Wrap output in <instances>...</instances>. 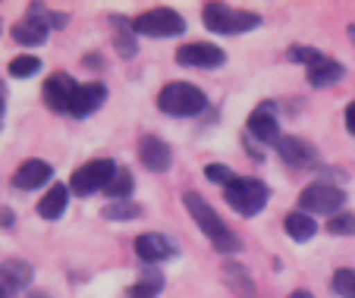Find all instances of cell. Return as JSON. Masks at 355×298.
Instances as JSON below:
<instances>
[{"instance_id":"obj_11","label":"cell","mask_w":355,"mask_h":298,"mask_svg":"<svg viewBox=\"0 0 355 298\" xmlns=\"http://www.w3.org/2000/svg\"><path fill=\"white\" fill-rule=\"evenodd\" d=\"M248 135H252V139H258L261 145H277V141L283 139L274 104H261V107H255V110H252V116H248Z\"/></svg>"},{"instance_id":"obj_23","label":"cell","mask_w":355,"mask_h":298,"mask_svg":"<svg viewBox=\"0 0 355 298\" xmlns=\"http://www.w3.org/2000/svg\"><path fill=\"white\" fill-rule=\"evenodd\" d=\"M41 69V60L38 57H28V53H22V57H13L10 60L7 73L13 76V79H32V76H38Z\"/></svg>"},{"instance_id":"obj_20","label":"cell","mask_w":355,"mask_h":298,"mask_svg":"<svg viewBox=\"0 0 355 298\" xmlns=\"http://www.w3.org/2000/svg\"><path fill=\"white\" fill-rule=\"evenodd\" d=\"M283 229H286L295 242H309V238H315L318 223H315V217H311V213L293 211V213H286V220H283Z\"/></svg>"},{"instance_id":"obj_24","label":"cell","mask_w":355,"mask_h":298,"mask_svg":"<svg viewBox=\"0 0 355 298\" xmlns=\"http://www.w3.org/2000/svg\"><path fill=\"white\" fill-rule=\"evenodd\" d=\"M114 26H116V47H120L123 57H135V51H139V44L132 41V26H126V19H120V16H114Z\"/></svg>"},{"instance_id":"obj_9","label":"cell","mask_w":355,"mask_h":298,"mask_svg":"<svg viewBox=\"0 0 355 298\" xmlns=\"http://www.w3.org/2000/svg\"><path fill=\"white\" fill-rule=\"evenodd\" d=\"M176 63L195 69H220L227 63V53H223V47L208 44V41H192V44H182L176 51Z\"/></svg>"},{"instance_id":"obj_22","label":"cell","mask_w":355,"mask_h":298,"mask_svg":"<svg viewBox=\"0 0 355 298\" xmlns=\"http://www.w3.org/2000/svg\"><path fill=\"white\" fill-rule=\"evenodd\" d=\"M129 192H132V173H129L126 166H120L104 195H107L110 201H129Z\"/></svg>"},{"instance_id":"obj_10","label":"cell","mask_w":355,"mask_h":298,"mask_svg":"<svg viewBox=\"0 0 355 298\" xmlns=\"http://www.w3.org/2000/svg\"><path fill=\"white\" fill-rule=\"evenodd\" d=\"M76 91H79V85H76V79H73V76H67V73L47 76L44 88H41V94H44V104L51 107L54 113H69V110H73Z\"/></svg>"},{"instance_id":"obj_14","label":"cell","mask_w":355,"mask_h":298,"mask_svg":"<svg viewBox=\"0 0 355 298\" xmlns=\"http://www.w3.org/2000/svg\"><path fill=\"white\" fill-rule=\"evenodd\" d=\"M277 154L283 157V164L295 166V170H305V166H311L318 160L315 148L305 139H295V135H283V139L277 141Z\"/></svg>"},{"instance_id":"obj_25","label":"cell","mask_w":355,"mask_h":298,"mask_svg":"<svg viewBox=\"0 0 355 298\" xmlns=\"http://www.w3.org/2000/svg\"><path fill=\"white\" fill-rule=\"evenodd\" d=\"M139 213H141V207L132 204V201H110L104 207V217L107 220H135Z\"/></svg>"},{"instance_id":"obj_26","label":"cell","mask_w":355,"mask_h":298,"mask_svg":"<svg viewBox=\"0 0 355 298\" xmlns=\"http://www.w3.org/2000/svg\"><path fill=\"white\" fill-rule=\"evenodd\" d=\"M336 295L343 298H355V270H336L334 279H330Z\"/></svg>"},{"instance_id":"obj_1","label":"cell","mask_w":355,"mask_h":298,"mask_svg":"<svg viewBox=\"0 0 355 298\" xmlns=\"http://www.w3.org/2000/svg\"><path fill=\"white\" fill-rule=\"evenodd\" d=\"M182 204H186L189 217L198 223V229L208 236V242H211V245H214L220 254H236V252L242 248V242L233 236V229L223 223L220 213H217L214 207L208 204V201L201 198L198 192H186V195H182Z\"/></svg>"},{"instance_id":"obj_4","label":"cell","mask_w":355,"mask_h":298,"mask_svg":"<svg viewBox=\"0 0 355 298\" xmlns=\"http://www.w3.org/2000/svg\"><path fill=\"white\" fill-rule=\"evenodd\" d=\"M157 107L167 116H195V113H201L208 107V98H205L201 88L189 85V82H170L157 94Z\"/></svg>"},{"instance_id":"obj_17","label":"cell","mask_w":355,"mask_h":298,"mask_svg":"<svg viewBox=\"0 0 355 298\" xmlns=\"http://www.w3.org/2000/svg\"><path fill=\"white\" fill-rule=\"evenodd\" d=\"M346 76V67H343L340 60H327L324 57L321 63H315V67H309V73H305V79H309L311 88H330L336 85V82Z\"/></svg>"},{"instance_id":"obj_30","label":"cell","mask_w":355,"mask_h":298,"mask_svg":"<svg viewBox=\"0 0 355 298\" xmlns=\"http://www.w3.org/2000/svg\"><path fill=\"white\" fill-rule=\"evenodd\" d=\"M346 129H349V132L355 135V100H352V104L346 107Z\"/></svg>"},{"instance_id":"obj_7","label":"cell","mask_w":355,"mask_h":298,"mask_svg":"<svg viewBox=\"0 0 355 298\" xmlns=\"http://www.w3.org/2000/svg\"><path fill=\"white\" fill-rule=\"evenodd\" d=\"M51 28H54V13H47L41 3H32L26 19L16 22V26L10 28V38L22 47H38V44H44Z\"/></svg>"},{"instance_id":"obj_2","label":"cell","mask_w":355,"mask_h":298,"mask_svg":"<svg viewBox=\"0 0 355 298\" xmlns=\"http://www.w3.org/2000/svg\"><path fill=\"white\" fill-rule=\"evenodd\" d=\"M201 22H205V28H211L217 35H242L261 26V16L248 13V10H233L227 3H208L201 10Z\"/></svg>"},{"instance_id":"obj_21","label":"cell","mask_w":355,"mask_h":298,"mask_svg":"<svg viewBox=\"0 0 355 298\" xmlns=\"http://www.w3.org/2000/svg\"><path fill=\"white\" fill-rule=\"evenodd\" d=\"M157 292H164V273L157 267H145L139 283L129 286V298H155Z\"/></svg>"},{"instance_id":"obj_28","label":"cell","mask_w":355,"mask_h":298,"mask_svg":"<svg viewBox=\"0 0 355 298\" xmlns=\"http://www.w3.org/2000/svg\"><path fill=\"white\" fill-rule=\"evenodd\" d=\"M330 236H355V213H340L327 223Z\"/></svg>"},{"instance_id":"obj_6","label":"cell","mask_w":355,"mask_h":298,"mask_svg":"<svg viewBox=\"0 0 355 298\" xmlns=\"http://www.w3.org/2000/svg\"><path fill=\"white\" fill-rule=\"evenodd\" d=\"M132 32L148 35V38H176V35L186 32V19L170 7H157V10H148V13L135 16Z\"/></svg>"},{"instance_id":"obj_5","label":"cell","mask_w":355,"mask_h":298,"mask_svg":"<svg viewBox=\"0 0 355 298\" xmlns=\"http://www.w3.org/2000/svg\"><path fill=\"white\" fill-rule=\"evenodd\" d=\"M116 170H120V164H114V160H107V157L88 160V164H82L79 170L69 176V189H73L76 195H85V198L88 195H98V192H107Z\"/></svg>"},{"instance_id":"obj_29","label":"cell","mask_w":355,"mask_h":298,"mask_svg":"<svg viewBox=\"0 0 355 298\" xmlns=\"http://www.w3.org/2000/svg\"><path fill=\"white\" fill-rule=\"evenodd\" d=\"M289 60L315 67V63H321V60H324V53H321V51H315V47H293V51H289Z\"/></svg>"},{"instance_id":"obj_31","label":"cell","mask_w":355,"mask_h":298,"mask_svg":"<svg viewBox=\"0 0 355 298\" xmlns=\"http://www.w3.org/2000/svg\"><path fill=\"white\" fill-rule=\"evenodd\" d=\"M13 223H16V213L10 211V207H3V226H7V229H10V226H13Z\"/></svg>"},{"instance_id":"obj_16","label":"cell","mask_w":355,"mask_h":298,"mask_svg":"<svg viewBox=\"0 0 355 298\" xmlns=\"http://www.w3.org/2000/svg\"><path fill=\"white\" fill-rule=\"evenodd\" d=\"M104 100H107V88L101 85V82H92V85H79L69 116H79V119L92 116L94 110H101V104H104Z\"/></svg>"},{"instance_id":"obj_12","label":"cell","mask_w":355,"mask_h":298,"mask_svg":"<svg viewBox=\"0 0 355 298\" xmlns=\"http://www.w3.org/2000/svg\"><path fill=\"white\" fill-rule=\"evenodd\" d=\"M139 160L141 166H148L151 173H167L173 164V151H170L167 141H161L157 135H145L139 141Z\"/></svg>"},{"instance_id":"obj_3","label":"cell","mask_w":355,"mask_h":298,"mask_svg":"<svg viewBox=\"0 0 355 298\" xmlns=\"http://www.w3.org/2000/svg\"><path fill=\"white\" fill-rule=\"evenodd\" d=\"M223 198H227V204L233 207L236 213H242V217H255V213L264 211V204H268L270 189L264 186L261 179L236 176V182H230V186L223 189Z\"/></svg>"},{"instance_id":"obj_8","label":"cell","mask_w":355,"mask_h":298,"mask_svg":"<svg viewBox=\"0 0 355 298\" xmlns=\"http://www.w3.org/2000/svg\"><path fill=\"white\" fill-rule=\"evenodd\" d=\"M343 204H346V192L340 186H327V182H311L299 195V207L305 213H340Z\"/></svg>"},{"instance_id":"obj_18","label":"cell","mask_w":355,"mask_h":298,"mask_svg":"<svg viewBox=\"0 0 355 298\" xmlns=\"http://www.w3.org/2000/svg\"><path fill=\"white\" fill-rule=\"evenodd\" d=\"M69 192H73V189L63 186V182L60 186H51V192L38 201V213L44 220H60L63 213H67V207H69Z\"/></svg>"},{"instance_id":"obj_32","label":"cell","mask_w":355,"mask_h":298,"mask_svg":"<svg viewBox=\"0 0 355 298\" xmlns=\"http://www.w3.org/2000/svg\"><path fill=\"white\" fill-rule=\"evenodd\" d=\"M289 298H315V295H311V292H305V289H299V292H293Z\"/></svg>"},{"instance_id":"obj_33","label":"cell","mask_w":355,"mask_h":298,"mask_svg":"<svg viewBox=\"0 0 355 298\" xmlns=\"http://www.w3.org/2000/svg\"><path fill=\"white\" fill-rule=\"evenodd\" d=\"M28 298H47V295H44V292H32V295H28Z\"/></svg>"},{"instance_id":"obj_27","label":"cell","mask_w":355,"mask_h":298,"mask_svg":"<svg viewBox=\"0 0 355 298\" xmlns=\"http://www.w3.org/2000/svg\"><path fill=\"white\" fill-rule=\"evenodd\" d=\"M205 176H208V182H217V186H223V189H227L230 182H236V173L223 164H208L205 166Z\"/></svg>"},{"instance_id":"obj_13","label":"cell","mask_w":355,"mask_h":298,"mask_svg":"<svg viewBox=\"0 0 355 298\" xmlns=\"http://www.w3.org/2000/svg\"><path fill=\"white\" fill-rule=\"evenodd\" d=\"M54 176V166L47 164V160H22L19 170L13 173V189H22V192H32V189H41L47 179Z\"/></svg>"},{"instance_id":"obj_15","label":"cell","mask_w":355,"mask_h":298,"mask_svg":"<svg viewBox=\"0 0 355 298\" xmlns=\"http://www.w3.org/2000/svg\"><path fill=\"white\" fill-rule=\"evenodd\" d=\"M173 242L161 232H145V236L135 238V254H139L145 264H157V261H167L173 258Z\"/></svg>"},{"instance_id":"obj_19","label":"cell","mask_w":355,"mask_h":298,"mask_svg":"<svg viewBox=\"0 0 355 298\" xmlns=\"http://www.w3.org/2000/svg\"><path fill=\"white\" fill-rule=\"evenodd\" d=\"M28 279H32V267L26 261H7L3 264V295L0 298H10L19 289H26Z\"/></svg>"}]
</instances>
